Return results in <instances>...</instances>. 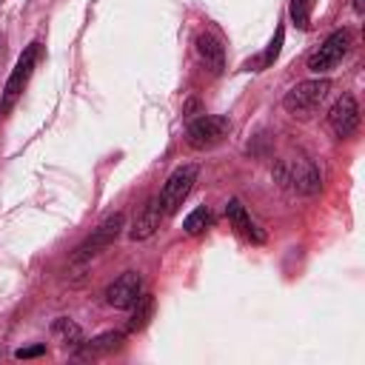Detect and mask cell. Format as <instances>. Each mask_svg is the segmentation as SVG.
Masks as SVG:
<instances>
[{"label":"cell","instance_id":"6da1fadb","mask_svg":"<svg viewBox=\"0 0 365 365\" xmlns=\"http://www.w3.org/2000/svg\"><path fill=\"white\" fill-rule=\"evenodd\" d=\"M274 180L294 191V194H317L319 191V171L308 157H291V160H279L274 165Z\"/></svg>","mask_w":365,"mask_h":365},{"label":"cell","instance_id":"7a4b0ae2","mask_svg":"<svg viewBox=\"0 0 365 365\" xmlns=\"http://www.w3.org/2000/svg\"><path fill=\"white\" fill-rule=\"evenodd\" d=\"M197 174H200V168H197L194 163L177 165V168L168 174V180L163 182V188H160V194H157V202H160L163 217H165V214H174V211L182 205V200L191 194V188H194V182H197Z\"/></svg>","mask_w":365,"mask_h":365},{"label":"cell","instance_id":"3957f363","mask_svg":"<svg viewBox=\"0 0 365 365\" xmlns=\"http://www.w3.org/2000/svg\"><path fill=\"white\" fill-rule=\"evenodd\" d=\"M37 54H40V43H29L26 51L20 54V60L14 63V68H11V74L3 86V94H0V114H9L14 108V103L20 100L23 88H26V83H29L34 66H37Z\"/></svg>","mask_w":365,"mask_h":365},{"label":"cell","instance_id":"277c9868","mask_svg":"<svg viewBox=\"0 0 365 365\" xmlns=\"http://www.w3.org/2000/svg\"><path fill=\"white\" fill-rule=\"evenodd\" d=\"M123 228H125V217L117 211V214H111V217H106L77 248H74V254H71V262H86V259H91V257H97L103 248H108L111 242H117V237L123 234Z\"/></svg>","mask_w":365,"mask_h":365},{"label":"cell","instance_id":"5b68a950","mask_svg":"<svg viewBox=\"0 0 365 365\" xmlns=\"http://www.w3.org/2000/svg\"><path fill=\"white\" fill-rule=\"evenodd\" d=\"M228 131H231L228 117H222V114H200L197 120L188 123L185 140H188L191 148H200L202 151V148H211V145L222 143Z\"/></svg>","mask_w":365,"mask_h":365},{"label":"cell","instance_id":"8992f818","mask_svg":"<svg viewBox=\"0 0 365 365\" xmlns=\"http://www.w3.org/2000/svg\"><path fill=\"white\" fill-rule=\"evenodd\" d=\"M328 88H331V83L325 77H319V80H302V83H297L294 88L285 91L282 108L288 114H308V111H314L325 100Z\"/></svg>","mask_w":365,"mask_h":365},{"label":"cell","instance_id":"52a82bcc","mask_svg":"<svg viewBox=\"0 0 365 365\" xmlns=\"http://www.w3.org/2000/svg\"><path fill=\"white\" fill-rule=\"evenodd\" d=\"M348 46H351V34H348L345 29L331 31V34L322 40V46L308 57V71H314V74L331 71V68L348 54Z\"/></svg>","mask_w":365,"mask_h":365},{"label":"cell","instance_id":"ba28073f","mask_svg":"<svg viewBox=\"0 0 365 365\" xmlns=\"http://www.w3.org/2000/svg\"><path fill=\"white\" fill-rule=\"evenodd\" d=\"M328 125H331V131H334L339 140H348V137L356 134V128H359V103H356L354 94H342V97L331 106V111H328Z\"/></svg>","mask_w":365,"mask_h":365},{"label":"cell","instance_id":"9c48e42d","mask_svg":"<svg viewBox=\"0 0 365 365\" xmlns=\"http://www.w3.org/2000/svg\"><path fill=\"white\" fill-rule=\"evenodd\" d=\"M140 294H143V279H140V274H137V271H123V274L106 288V302H108L111 308L128 311V308L137 305Z\"/></svg>","mask_w":365,"mask_h":365},{"label":"cell","instance_id":"30bf717a","mask_svg":"<svg viewBox=\"0 0 365 365\" xmlns=\"http://www.w3.org/2000/svg\"><path fill=\"white\" fill-rule=\"evenodd\" d=\"M194 46H197V54H200V60L205 63V68L211 74H220L225 68V48H222V43L214 34H208V31L197 34Z\"/></svg>","mask_w":365,"mask_h":365},{"label":"cell","instance_id":"8fae6325","mask_svg":"<svg viewBox=\"0 0 365 365\" xmlns=\"http://www.w3.org/2000/svg\"><path fill=\"white\" fill-rule=\"evenodd\" d=\"M160 220H163V211H160V202H157V197H154V200H148V202L140 208V214L134 217V222H131V228H128V237H131V240H148V237L160 228Z\"/></svg>","mask_w":365,"mask_h":365},{"label":"cell","instance_id":"7c38bea8","mask_svg":"<svg viewBox=\"0 0 365 365\" xmlns=\"http://www.w3.org/2000/svg\"><path fill=\"white\" fill-rule=\"evenodd\" d=\"M225 217H228V222L234 225V231H237L240 237H245V240H251V242H265V234L254 225V220L248 217V211H245V205H242L240 200H228Z\"/></svg>","mask_w":365,"mask_h":365},{"label":"cell","instance_id":"4fadbf2b","mask_svg":"<svg viewBox=\"0 0 365 365\" xmlns=\"http://www.w3.org/2000/svg\"><path fill=\"white\" fill-rule=\"evenodd\" d=\"M51 334H54V339H57L63 348L77 351V348L83 345V328H80L74 319H68V317H57V319L51 322Z\"/></svg>","mask_w":365,"mask_h":365},{"label":"cell","instance_id":"5bb4252c","mask_svg":"<svg viewBox=\"0 0 365 365\" xmlns=\"http://www.w3.org/2000/svg\"><path fill=\"white\" fill-rule=\"evenodd\" d=\"M208 225H211V211H208V208H194V211L182 220V231L191 234V237L202 234Z\"/></svg>","mask_w":365,"mask_h":365},{"label":"cell","instance_id":"9a60e30c","mask_svg":"<svg viewBox=\"0 0 365 365\" xmlns=\"http://www.w3.org/2000/svg\"><path fill=\"white\" fill-rule=\"evenodd\" d=\"M311 6H314V0H291V6H288L291 23L297 29H302V31L311 26Z\"/></svg>","mask_w":365,"mask_h":365},{"label":"cell","instance_id":"2e32d148","mask_svg":"<svg viewBox=\"0 0 365 365\" xmlns=\"http://www.w3.org/2000/svg\"><path fill=\"white\" fill-rule=\"evenodd\" d=\"M120 342H123V334H120V331H106V334H100V336H94V339L88 342V354L114 351V348H120Z\"/></svg>","mask_w":365,"mask_h":365},{"label":"cell","instance_id":"e0dca14e","mask_svg":"<svg viewBox=\"0 0 365 365\" xmlns=\"http://www.w3.org/2000/svg\"><path fill=\"white\" fill-rule=\"evenodd\" d=\"M140 311H134V317H131V322H128V328L131 331H140V328H145V322H148V317H151V297H143L140 294Z\"/></svg>","mask_w":365,"mask_h":365},{"label":"cell","instance_id":"ac0fdd59","mask_svg":"<svg viewBox=\"0 0 365 365\" xmlns=\"http://www.w3.org/2000/svg\"><path fill=\"white\" fill-rule=\"evenodd\" d=\"M282 40H285V29L279 26L277 29V34H274V40L268 43V48H265V54H262V63L259 66H271L277 57H279V48H282Z\"/></svg>","mask_w":365,"mask_h":365},{"label":"cell","instance_id":"d6986e66","mask_svg":"<svg viewBox=\"0 0 365 365\" xmlns=\"http://www.w3.org/2000/svg\"><path fill=\"white\" fill-rule=\"evenodd\" d=\"M46 354V345H31V348H17L14 356L17 359H34V356H43Z\"/></svg>","mask_w":365,"mask_h":365},{"label":"cell","instance_id":"ffe728a7","mask_svg":"<svg viewBox=\"0 0 365 365\" xmlns=\"http://www.w3.org/2000/svg\"><path fill=\"white\" fill-rule=\"evenodd\" d=\"M3 57H6V34L0 31V66H3Z\"/></svg>","mask_w":365,"mask_h":365},{"label":"cell","instance_id":"44dd1931","mask_svg":"<svg viewBox=\"0 0 365 365\" xmlns=\"http://www.w3.org/2000/svg\"><path fill=\"white\" fill-rule=\"evenodd\" d=\"M354 9H356V11H362V0H354Z\"/></svg>","mask_w":365,"mask_h":365}]
</instances>
